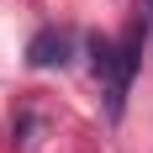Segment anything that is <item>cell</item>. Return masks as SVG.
<instances>
[{
	"label": "cell",
	"mask_w": 153,
	"mask_h": 153,
	"mask_svg": "<svg viewBox=\"0 0 153 153\" xmlns=\"http://www.w3.org/2000/svg\"><path fill=\"white\" fill-rule=\"evenodd\" d=\"M137 58H143V32H127L122 42H111V37H95V42H90V63H95V79L106 85V116H111V122H116L122 106H127Z\"/></svg>",
	"instance_id": "cell-1"
},
{
	"label": "cell",
	"mask_w": 153,
	"mask_h": 153,
	"mask_svg": "<svg viewBox=\"0 0 153 153\" xmlns=\"http://www.w3.org/2000/svg\"><path fill=\"white\" fill-rule=\"evenodd\" d=\"M69 58H74V37L63 27H48V32H37L27 42V63L32 69H63Z\"/></svg>",
	"instance_id": "cell-2"
},
{
	"label": "cell",
	"mask_w": 153,
	"mask_h": 153,
	"mask_svg": "<svg viewBox=\"0 0 153 153\" xmlns=\"http://www.w3.org/2000/svg\"><path fill=\"white\" fill-rule=\"evenodd\" d=\"M143 16H148V21H153V0H143Z\"/></svg>",
	"instance_id": "cell-3"
}]
</instances>
